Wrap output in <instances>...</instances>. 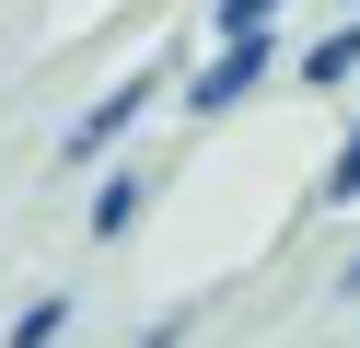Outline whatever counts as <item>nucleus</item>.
I'll return each instance as SVG.
<instances>
[{"instance_id": "f257e3e1", "label": "nucleus", "mask_w": 360, "mask_h": 348, "mask_svg": "<svg viewBox=\"0 0 360 348\" xmlns=\"http://www.w3.org/2000/svg\"><path fill=\"white\" fill-rule=\"evenodd\" d=\"M256 82H267V23H256V35H221V58L186 82V105H198V116H221V105H244Z\"/></svg>"}, {"instance_id": "f03ea898", "label": "nucleus", "mask_w": 360, "mask_h": 348, "mask_svg": "<svg viewBox=\"0 0 360 348\" xmlns=\"http://www.w3.org/2000/svg\"><path fill=\"white\" fill-rule=\"evenodd\" d=\"M302 82H314V93H337V82H360V23H337V35H314V58H302Z\"/></svg>"}, {"instance_id": "7ed1b4c3", "label": "nucleus", "mask_w": 360, "mask_h": 348, "mask_svg": "<svg viewBox=\"0 0 360 348\" xmlns=\"http://www.w3.org/2000/svg\"><path fill=\"white\" fill-rule=\"evenodd\" d=\"M140 93H151V82H128V93H105V105H94V116H82V128H70V151H105V139H117L128 116H140Z\"/></svg>"}, {"instance_id": "20e7f679", "label": "nucleus", "mask_w": 360, "mask_h": 348, "mask_svg": "<svg viewBox=\"0 0 360 348\" xmlns=\"http://www.w3.org/2000/svg\"><path fill=\"white\" fill-rule=\"evenodd\" d=\"M58 337H70V302H24V314H12V337H0V348H58Z\"/></svg>"}, {"instance_id": "39448f33", "label": "nucleus", "mask_w": 360, "mask_h": 348, "mask_svg": "<svg viewBox=\"0 0 360 348\" xmlns=\"http://www.w3.org/2000/svg\"><path fill=\"white\" fill-rule=\"evenodd\" d=\"M140 198H151V174H105V186H94V232H128Z\"/></svg>"}, {"instance_id": "423d86ee", "label": "nucleus", "mask_w": 360, "mask_h": 348, "mask_svg": "<svg viewBox=\"0 0 360 348\" xmlns=\"http://www.w3.org/2000/svg\"><path fill=\"white\" fill-rule=\"evenodd\" d=\"M326 198H337V209H349V198H360V128H349V151H337V162H326Z\"/></svg>"}, {"instance_id": "0eeeda50", "label": "nucleus", "mask_w": 360, "mask_h": 348, "mask_svg": "<svg viewBox=\"0 0 360 348\" xmlns=\"http://www.w3.org/2000/svg\"><path fill=\"white\" fill-rule=\"evenodd\" d=\"M256 23H279V0H221V35H256Z\"/></svg>"}, {"instance_id": "6e6552de", "label": "nucleus", "mask_w": 360, "mask_h": 348, "mask_svg": "<svg viewBox=\"0 0 360 348\" xmlns=\"http://www.w3.org/2000/svg\"><path fill=\"white\" fill-rule=\"evenodd\" d=\"M337 290H349V302H360V267H349V278H337Z\"/></svg>"}]
</instances>
